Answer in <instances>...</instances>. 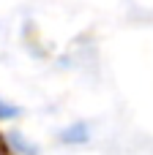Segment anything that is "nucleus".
I'll return each mask as SVG.
<instances>
[{"mask_svg": "<svg viewBox=\"0 0 153 155\" xmlns=\"http://www.w3.org/2000/svg\"><path fill=\"white\" fill-rule=\"evenodd\" d=\"M14 114H16V106H11L0 98V117H14Z\"/></svg>", "mask_w": 153, "mask_h": 155, "instance_id": "1", "label": "nucleus"}]
</instances>
